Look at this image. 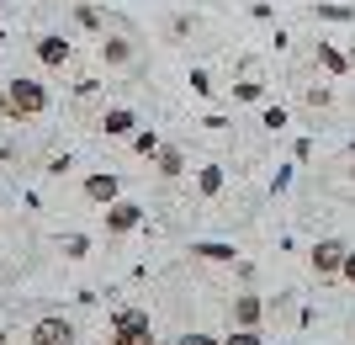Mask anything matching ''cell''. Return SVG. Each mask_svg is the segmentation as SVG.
Segmentation results:
<instances>
[{"mask_svg":"<svg viewBox=\"0 0 355 345\" xmlns=\"http://www.w3.org/2000/svg\"><path fill=\"white\" fill-rule=\"evenodd\" d=\"M154 170H159L164 180H175V176H186V154H180L175 144H159V154H154Z\"/></svg>","mask_w":355,"mask_h":345,"instance_id":"13","label":"cell"},{"mask_svg":"<svg viewBox=\"0 0 355 345\" xmlns=\"http://www.w3.org/2000/svg\"><path fill=\"white\" fill-rule=\"evenodd\" d=\"M96 53H101V64L106 69H128V64H133V37H122V32H112V37H101V48H96Z\"/></svg>","mask_w":355,"mask_h":345,"instance_id":"8","label":"cell"},{"mask_svg":"<svg viewBox=\"0 0 355 345\" xmlns=\"http://www.w3.org/2000/svg\"><path fill=\"white\" fill-rule=\"evenodd\" d=\"M228 314H234V324H244V330H260V319H266V303L254 298V292H239Z\"/></svg>","mask_w":355,"mask_h":345,"instance_id":"10","label":"cell"},{"mask_svg":"<svg viewBox=\"0 0 355 345\" xmlns=\"http://www.w3.org/2000/svg\"><path fill=\"white\" fill-rule=\"evenodd\" d=\"M74 22H80V27H90V32H101V11H96V6H80V11H74Z\"/></svg>","mask_w":355,"mask_h":345,"instance_id":"22","label":"cell"},{"mask_svg":"<svg viewBox=\"0 0 355 345\" xmlns=\"http://www.w3.org/2000/svg\"><path fill=\"white\" fill-rule=\"evenodd\" d=\"M106 345H154L148 335H122V330H112L106 335Z\"/></svg>","mask_w":355,"mask_h":345,"instance_id":"23","label":"cell"},{"mask_svg":"<svg viewBox=\"0 0 355 345\" xmlns=\"http://www.w3.org/2000/svg\"><path fill=\"white\" fill-rule=\"evenodd\" d=\"M0 11H6V0H0Z\"/></svg>","mask_w":355,"mask_h":345,"instance_id":"28","label":"cell"},{"mask_svg":"<svg viewBox=\"0 0 355 345\" xmlns=\"http://www.w3.org/2000/svg\"><path fill=\"white\" fill-rule=\"evenodd\" d=\"M218 192H223V165H202V170H196V196H207V202H212Z\"/></svg>","mask_w":355,"mask_h":345,"instance_id":"15","label":"cell"},{"mask_svg":"<svg viewBox=\"0 0 355 345\" xmlns=\"http://www.w3.org/2000/svg\"><path fill=\"white\" fill-rule=\"evenodd\" d=\"M6 43H11V37H6V32H0V48H6Z\"/></svg>","mask_w":355,"mask_h":345,"instance_id":"26","label":"cell"},{"mask_svg":"<svg viewBox=\"0 0 355 345\" xmlns=\"http://www.w3.org/2000/svg\"><path fill=\"white\" fill-rule=\"evenodd\" d=\"M186 85H191L196 96H202V101H207L212 90H218V85H212V75H207V69H191V75H186Z\"/></svg>","mask_w":355,"mask_h":345,"instance_id":"19","label":"cell"},{"mask_svg":"<svg viewBox=\"0 0 355 345\" xmlns=\"http://www.w3.org/2000/svg\"><path fill=\"white\" fill-rule=\"evenodd\" d=\"M340 282H350V287H355V250L345 255V266H340Z\"/></svg>","mask_w":355,"mask_h":345,"instance_id":"25","label":"cell"},{"mask_svg":"<svg viewBox=\"0 0 355 345\" xmlns=\"http://www.w3.org/2000/svg\"><path fill=\"white\" fill-rule=\"evenodd\" d=\"M148 212L138 208V202H128V196H117V202H106V234H133V228H144Z\"/></svg>","mask_w":355,"mask_h":345,"instance_id":"3","label":"cell"},{"mask_svg":"<svg viewBox=\"0 0 355 345\" xmlns=\"http://www.w3.org/2000/svg\"><path fill=\"white\" fill-rule=\"evenodd\" d=\"M313 59H318V69H324V75H350V69H355L350 53H345L340 43H324V37H318V48H313Z\"/></svg>","mask_w":355,"mask_h":345,"instance_id":"9","label":"cell"},{"mask_svg":"<svg viewBox=\"0 0 355 345\" xmlns=\"http://www.w3.org/2000/svg\"><path fill=\"white\" fill-rule=\"evenodd\" d=\"M0 345H6V324H0Z\"/></svg>","mask_w":355,"mask_h":345,"instance_id":"27","label":"cell"},{"mask_svg":"<svg viewBox=\"0 0 355 345\" xmlns=\"http://www.w3.org/2000/svg\"><path fill=\"white\" fill-rule=\"evenodd\" d=\"M32 345H74V324L64 314H43L32 324Z\"/></svg>","mask_w":355,"mask_h":345,"instance_id":"4","label":"cell"},{"mask_svg":"<svg viewBox=\"0 0 355 345\" xmlns=\"http://www.w3.org/2000/svg\"><path fill=\"white\" fill-rule=\"evenodd\" d=\"M191 255L196 260H212V266H234L239 250H234V244H223V239H191Z\"/></svg>","mask_w":355,"mask_h":345,"instance_id":"12","label":"cell"},{"mask_svg":"<svg viewBox=\"0 0 355 345\" xmlns=\"http://www.w3.org/2000/svg\"><path fill=\"white\" fill-rule=\"evenodd\" d=\"M128 144H133V154H138V160H154V154H159V144H164V138L154 133V128H138V133L128 138Z\"/></svg>","mask_w":355,"mask_h":345,"instance_id":"16","label":"cell"},{"mask_svg":"<svg viewBox=\"0 0 355 345\" xmlns=\"http://www.w3.org/2000/svg\"><path fill=\"white\" fill-rule=\"evenodd\" d=\"M260 128L282 133V128H286V106H266V112H260Z\"/></svg>","mask_w":355,"mask_h":345,"instance_id":"20","label":"cell"},{"mask_svg":"<svg viewBox=\"0 0 355 345\" xmlns=\"http://www.w3.org/2000/svg\"><path fill=\"white\" fill-rule=\"evenodd\" d=\"M260 90H266L260 80H239V85H234V101H260Z\"/></svg>","mask_w":355,"mask_h":345,"instance_id":"21","label":"cell"},{"mask_svg":"<svg viewBox=\"0 0 355 345\" xmlns=\"http://www.w3.org/2000/svg\"><path fill=\"white\" fill-rule=\"evenodd\" d=\"M96 128H101L106 138H133L138 133V112H133V106H106Z\"/></svg>","mask_w":355,"mask_h":345,"instance_id":"7","label":"cell"},{"mask_svg":"<svg viewBox=\"0 0 355 345\" xmlns=\"http://www.w3.org/2000/svg\"><path fill=\"white\" fill-rule=\"evenodd\" d=\"M223 345H266V335H260V330H244V324H234Z\"/></svg>","mask_w":355,"mask_h":345,"instance_id":"18","label":"cell"},{"mask_svg":"<svg viewBox=\"0 0 355 345\" xmlns=\"http://www.w3.org/2000/svg\"><path fill=\"white\" fill-rule=\"evenodd\" d=\"M32 53H37V64H43V69H64L74 48H69V37H64V32H43V37L32 43Z\"/></svg>","mask_w":355,"mask_h":345,"instance_id":"5","label":"cell"},{"mask_svg":"<svg viewBox=\"0 0 355 345\" xmlns=\"http://www.w3.org/2000/svg\"><path fill=\"white\" fill-rule=\"evenodd\" d=\"M80 192H85V202H96V208H106V202H117V196H122V180L112 176V170H90Z\"/></svg>","mask_w":355,"mask_h":345,"instance_id":"6","label":"cell"},{"mask_svg":"<svg viewBox=\"0 0 355 345\" xmlns=\"http://www.w3.org/2000/svg\"><path fill=\"white\" fill-rule=\"evenodd\" d=\"M48 112V85L32 75H16L6 80V90H0V117H16V122H32Z\"/></svg>","mask_w":355,"mask_h":345,"instance_id":"1","label":"cell"},{"mask_svg":"<svg viewBox=\"0 0 355 345\" xmlns=\"http://www.w3.org/2000/svg\"><path fill=\"white\" fill-rule=\"evenodd\" d=\"M175 345H223V340H212V335H196V330H191V335H180Z\"/></svg>","mask_w":355,"mask_h":345,"instance_id":"24","label":"cell"},{"mask_svg":"<svg viewBox=\"0 0 355 345\" xmlns=\"http://www.w3.org/2000/svg\"><path fill=\"white\" fill-rule=\"evenodd\" d=\"M313 16H318V22L345 27V22H355V6H345V0H318V6H313Z\"/></svg>","mask_w":355,"mask_h":345,"instance_id":"14","label":"cell"},{"mask_svg":"<svg viewBox=\"0 0 355 345\" xmlns=\"http://www.w3.org/2000/svg\"><path fill=\"white\" fill-rule=\"evenodd\" d=\"M345 255H350V244L345 239H318L313 244V276H318V282H334V276H340V266H345Z\"/></svg>","mask_w":355,"mask_h":345,"instance_id":"2","label":"cell"},{"mask_svg":"<svg viewBox=\"0 0 355 345\" xmlns=\"http://www.w3.org/2000/svg\"><path fill=\"white\" fill-rule=\"evenodd\" d=\"M112 330H122V335H148V340H154V319H148L144 308H117V314H112Z\"/></svg>","mask_w":355,"mask_h":345,"instance_id":"11","label":"cell"},{"mask_svg":"<svg viewBox=\"0 0 355 345\" xmlns=\"http://www.w3.org/2000/svg\"><path fill=\"white\" fill-rule=\"evenodd\" d=\"M59 250H64V260H85L90 255V239H85V234H64Z\"/></svg>","mask_w":355,"mask_h":345,"instance_id":"17","label":"cell"}]
</instances>
